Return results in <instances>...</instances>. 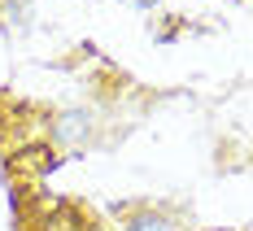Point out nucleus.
Returning a JSON list of instances; mask_svg holds the SVG:
<instances>
[{"label": "nucleus", "mask_w": 253, "mask_h": 231, "mask_svg": "<svg viewBox=\"0 0 253 231\" xmlns=\"http://www.w3.org/2000/svg\"><path fill=\"white\" fill-rule=\"evenodd\" d=\"M126 231H175L170 218H162V214H140V218H131Z\"/></svg>", "instance_id": "f257e3e1"}, {"label": "nucleus", "mask_w": 253, "mask_h": 231, "mask_svg": "<svg viewBox=\"0 0 253 231\" xmlns=\"http://www.w3.org/2000/svg\"><path fill=\"white\" fill-rule=\"evenodd\" d=\"M123 4H135V9H153L157 0H123Z\"/></svg>", "instance_id": "f03ea898"}]
</instances>
